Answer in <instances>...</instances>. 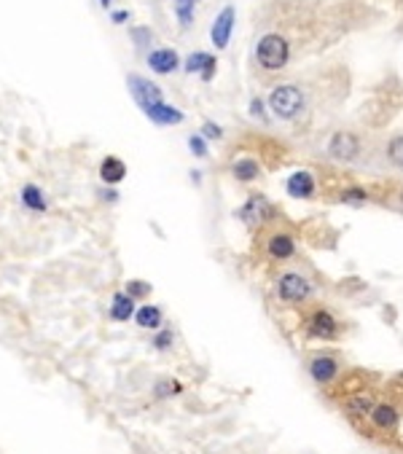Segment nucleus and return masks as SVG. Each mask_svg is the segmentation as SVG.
Wrapping results in <instances>:
<instances>
[{
    "label": "nucleus",
    "instance_id": "7",
    "mask_svg": "<svg viewBox=\"0 0 403 454\" xmlns=\"http://www.w3.org/2000/svg\"><path fill=\"white\" fill-rule=\"evenodd\" d=\"M264 253H267L272 261H294L296 253H299V245H296V237L291 232H285V229H274V232L267 237V242H264Z\"/></svg>",
    "mask_w": 403,
    "mask_h": 454
},
{
    "label": "nucleus",
    "instance_id": "6",
    "mask_svg": "<svg viewBox=\"0 0 403 454\" xmlns=\"http://www.w3.org/2000/svg\"><path fill=\"white\" fill-rule=\"evenodd\" d=\"M269 108L274 111L277 119H285V121H291L296 119L301 108H304V94H301V89L299 86H277L272 94H269Z\"/></svg>",
    "mask_w": 403,
    "mask_h": 454
},
{
    "label": "nucleus",
    "instance_id": "34",
    "mask_svg": "<svg viewBox=\"0 0 403 454\" xmlns=\"http://www.w3.org/2000/svg\"><path fill=\"white\" fill-rule=\"evenodd\" d=\"M100 6H102V9H108V6H110V0H100Z\"/></svg>",
    "mask_w": 403,
    "mask_h": 454
},
{
    "label": "nucleus",
    "instance_id": "22",
    "mask_svg": "<svg viewBox=\"0 0 403 454\" xmlns=\"http://www.w3.org/2000/svg\"><path fill=\"white\" fill-rule=\"evenodd\" d=\"M194 13H196V0H175V16H178L181 27H191Z\"/></svg>",
    "mask_w": 403,
    "mask_h": 454
},
{
    "label": "nucleus",
    "instance_id": "10",
    "mask_svg": "<svg viewBox=\"0 0 403 454\" xmlns=\"http://www.w3.org/2000/svg\"><path fill=\"white\" fill-rule=\"evenodd\" d=\"M328 153L336 161H353L360 153V140L353 132H336L328 143Z\"/></svg>",
    "mask_w": 403,
    "mask_h": 454
},
{
    "label": "nucleus",
    "instance_id": "8",
    "mask_svg": "<svg viewBox=\"0 0 403 454\" xmlns=\"http://www.w3.org/2000/svg\"><path fill=\"white\" fill-rule=\"evenodd\" d=\"M240 218L247 229H264L267 221L274 218V207L267 202V197H250L240 207Z\"/></svg>",
    "mask_w": 403,
    "mask_h": 454
},
{
    "label": "nucleus",
    "instance_id": "12",
    "mask_svg": "<svg viewBox=\"0 0 403 454\" xmlns=\"http://www.w3.org/2000/svg\"><path fill=\"white\" fill-rule=\"evenodd\" d=\"M232 30H234V6H226V9H223L218 16H215L213 30H210V38H213L215 49H226V46H229Z\"/></svg>",
    "mask_w": 403,
    "mask_h": 454
},
{
    "label": "nucleus",
    "instance_id": "29",
    "mask_svg": "<svg viewBox=\"0 0 403 454\" xmlns=\"http://www.w3.org/2000/svg\"><path fill=\"white\" fill-rule=\"evenodd\" d=\"M202 137H205V140H220V137H223V129H220L218 124L205 121L202 124Z\"/></svg>",
    "mask_w": 403,
    "mask_h": 454
},
{
    "label": "nucleus",
    "instance_id": "28",
    "mask_svg": "<svg viewBox=\"0 0 403 454\" xmlns=\"http://www.w3.org/2000/svg\"><path fill=\"white\" fill-rule=\"evenodd\" d=\"M132 38H134V46H137V49H146L148 43L154 40V36H151V30H148V27H134Z\"/></svg>",
    "mask_w": 403,
    "mask_h": 454
},
{
    "label": "nucleus",
    "instance_id": "33",
    "mask_svg": "<svg viewBox=\"0 0 403 454\" xmlns=\"http://www.w3.org/2000/svg\"><path fill=\"white\" fill-rule=\"evenodd\" d=\"M395 202H398V207L403 210V185H401V191H398V197H395Z\"/></svg>",
    "mask_w": 403,
    "mask_h": 454
},
{
    "label": "nucleus",
    "instance_id": "13",
    "mask_svg": "<svg viewBox=\"0 0 403 454\" xmlns=\"http://www.w3.org/2000/svg\"><path fill=\"white\" fill-rule=\"evenodd\" d=\"M178 65H181V60H178V54L172 49H154L148 54V67L159 75H167L172 73V70H178Z\"/></svg>",
    "mask_w": 403,
    "mask_h": 454
},
{
    "label": "nucleus",
    "instance_id": "24",
    "mask_svg": "<svg viewBox=\"0 0 403 454\" xmlns=\"http://www.w3.org/2000/svg\"><path fill=\"white\" fill-rule=\"evenodd\" d=\"M339 199H342V202H350V205H366L371 197H368V191L363 185H347L342 194H339Z\"/></svg>",
    "mask_w": 403,
    "mask_h": 454
},
{
    "label": "nucleus",
    "instance_id": "16",
    "mask_svg": "<svg viewBox=\"0 0 403 454\" xmlns=\"http://www.w3.org/2000/svg\"><path fill=\"white\" fill-rule=\"evenodd\" d=\"M127 178V164L119 156H108L100 164V180L105 185H119Z\"/></svg>",
    "mask_w": 403,
    "mask_h": 454
},
{
    "label": "nucleus",
    "instance_id": "26",
    "mask_svg": "<svg viewBox=\"0 0 403 454\" xmlns=\"http://www.w3.org/2000/svg\"><path fill=\"white\" fill-rule=\"evenodd\" d=\"M124 293L129 296L132 301H137V298H146V296H151V285H148L146 280H129V283L124 285Z\"/></svg>",
    "mask_w": 403,
    "mask_h": 454
},
{
    "label": "nucleus",
    "instance_id": "31",
    "mask_svg": "<svg viewBox=\"0 0 403 454\" xmlns=\"http://www.w3.org/2000/svg\"><path fill=\"white\" fill-rule=\"evenodd\" d=\"M250 113H253V116H261V113H264V102H261V99H253V102H250Z\"/></svg>",
    "mask_w": 403,
    "mask_h": 454
},
{
    "label": "nucleus",
    "instance_id": "27",
    "mask_svg": "<svg viewBox=\"0 0 403 454\" xmlns=\"http://www.w3.org/2000/svg\"><path fill=\"white\" fill-rule=\"evenodd\" d=\"M188 148H191V153L199 156V159H205V156H208V140H205L202 135L188 137Z\"/></svg>",
    "mask_w": 403,
    "mask_h": 454
},
{
    "label": "nucleus",
    "instance_id": "23",
    "mask_svg": "<svg viewBox=\"0 0 403 454\" xmlns=\"http://www.w3.org/2000/svg\"><path fill=\"white\" fill-rule=\"evenodd\" d=\"M151 347L156 352H170L172 347H175V331L172 328H159V331L154 333V339H151Z\"/></svg>",
    "mask_w": 403,
    "mask_h": 454
},
{
    "label": "nucleus",
    "instance_id": "21",
    "mask_svg": "<svg viewBox=\"0 0 403 454\" xmlns=\"http://www.w3.org/2000/svg\"><path fill=\"white\" fill-rule=\"evenodd\" d=\"M183 393V384L178 379H170V377H164L154 384V398L156 401H167V398H175V395Z\"/></svg>",
    "mask_w": 403,
    "mask_h": 454
},
{
    "label": "nucleus",
    "instance_id": "25",
    "mask_svg": "<svg viewBox=\"0 0 403 454\" xmlns=\"http://www.w3.org/2000/svg\"><path fill=\"white\" fill-rule=\"evenodd\" d=\"M387 159L390 164H395L398 170H403V135H395L387 143Z\"/></svg>",
    "mask_w": 403,
    "mask_h": 454
},
{
    "label": "nucleus",
    "instance_id": "14",
    "mask_svg": "<svg viewBox=\"0 0 403 454\" xmlns=\"http://www.w3.org/2000/svg\"><path fill=\"white\" fill-rule=\"evenodd\" d=\"M134 312H137V307H134V301L124 293V291L113 293V298H110V309H108V318L113 320V323L134 320Z\"/></svg>",
    "mask_w": 403,
    "mask_h": 454
},
{
    "label": "nucleus",
    "instance_id": "5",
    "mask_svg": "<svg viewBox=\"0 0 403 454\" xmlns=\"http://www.w3.org/2000/svg\"><path fill=\"white\" fill-rule=\"evenodd\" d=\"M256 60L264 70H282V67L288 65V60H291V46H288V40L282 36L269 33V36H264L258 40Z\"/></svg>",
    "mask_w": 403,
    "mask_h": 454
},
{
    "label": "nucleus",
    "instance_id": "17",
    "mask_svg": "<svg viewBox=\"0 0 403 454\" xmlns=\"http://www.w3.org/2000/svg\"><path fill=\"white\" fill-rule=\"evenodd\" d=\"M19 202H22V207L30 210V212H46V210H49V202H46V197H43V188H38L36 183L22 185V191H19Z\"/></svg>",
    "mask_w": 403,
    "mask_h": 454
},
{
    "label": "nucleus",
    "instance_id": "18",
    "mask_svg": "<svg viewBox=\"0 0 403 454\" xmlns=\"http://www.w3.org/2000/svg\"><path fill=\"white\" fill-rule=\"evenodd\" d=\"M134 323H137V328L159 331L161 323H164V312H161L159 307H154V304H143V307H137V312H134Z\"/></svg>",
    "mask_w": 403,
    "mask_h": 454
},
{
    "label": "nucleus",
    "instance_id": "20",
    "mask_svg": "<svg viewBox=\"0 0 403 454\" xmlns=\"http://www.w3.org/2000/svg\"><path fill=\"white\" fill-rule=\"evenodd\" d=\"M232 175L240 183H253V180H258V175H261V167H258L256 159H237L232 167Z\"/></svg>",
    "mask_w": 403,
    "mask_h": 454
},
{
    "label": "nucleus",
    "instance_id": "2",
    "mask_svg": "<svg viewBox=\"0 0 403 454\" xmlns=\"http://www.w3.org/2000/svg\"><path fill=\"white\" fill-rule=\"evenodd\" d=\"M274 296H277V301H282V304L304 307V304L312 301V296H315V285H312V280H309L306 274H301V271H296V269H288L277 274V280H274Z\"/></svg>",
    "mask_w": 403,
    "mask_h": 454
},
{
    "label": "nucleus",
    "instance_id": "15",
    "mask_svg": "<svg viewBox=\"0 0 403 454\" xmlns=\"http://www.w3.org/2000/svg\"><path fill=\"white\" fill-rule=\"evenodd\" d=\"M215 67H218V62H215V57L208 54V51H196V54H191V57L186 60V70H188V73H199L205 81H210V78L215 75Z\"/></svg>",
    "mask_w": 403,
    "mask_h": 454
},
{
    "label": "nucleus",
    "instance_id": "4",
    "mask_svg": "<svg viewBox=\"0 0 403 454\" xmlns=\"http://www.w3.org/2000/svg\"><path fill=\"white\" fill-rule=\"evenodd\" d=\"M304 333L315 342H336L342 336V323L328 307L315 304L304 309Z\"/></svg>",
    "mask_w": 403,
    "mask_h": 454
},
{
    "label": "nucleus",
    "instance_id": "32",
    "mask_svg": "<svg viewBox=\"0 0 403 454\" xmlns=\"http://www.w3.org/2000/svg\"><path fill=\"white\" fill-rule=\"evenodd\" d=\"M127 19H129V13H127V11H116V13H113V22H116V25H122V22H127Z\"/></svg>",
    "mask_w": 403,
    "mask_h": 454
},
{
    "label": "nucleus",
    "instance_id": "9",
    "mask_svg": "<svg viewBox=\"0 0 403 454\" xmlns=\"http://www.w3.org/2000/svg\"><path fill=\"white\" fill-rule=\"evenodd\" d=\"M127 84H129V92H132L134 102H137L143 111H148L151 105L164 102L159 86L154 84V81H148V78H143V75H129V78H127Z\"/></svg>",
    "mask_w": 403,
    "mask_h": 454
},
{
    "label": "nucleus",
    "instance_id": "19",
    "mask_svg": "<svg viewBox=\"0 0 403 454\" xmlns=\"http://www.w3.org/2000/svg\"><path fill=\"white\" fill-rule=\"evenodd\" d=\"M146 116L154 124H159V126H172V124H181V121H183V113L178 111V108H172V105H167V102L151 105V108L146 111Z\"/></svg>",
    "mask_w": 403,
    "mask_h": 454
},
{
    "label": "nucleus",
    "instance_id": "11",
    "mask_svg": "<svg viewBox=\"0 0 403 454\" xmlns=\"http://www.w3.org/2000/svg\"><path fill=\"white\" fill-rule=\"evenodd\" d=\"M285 191H288V197H294V199H312L315 194H318V183H315L312 172L299 170V172H294V175L288 178Z\"/></svg>",
    "mask_w": 403,
    "mask_h": 454
},
{
    "label": "nucleus",
    "instance_id": "3",
    "mask_svg": "<svg viewBox=\"0 0 403 454\" xmlns=\"http://www.w3.org/2000/svg\"><path fill=\"white\" fill-rule=\"evenodd\" d=\"M306 371H309V379L315 382L318 387L331 393L344 377L347 366H344L342 355H336V352H312L309 360H306Z\"/></svg>",
    "mask_w": 403,
    "mask_h": 454
},
{
    "label": "nucleus",
    "instance_id": "30",
    "mask_svg": "<svg viewBox=\"0 0 403 454\" xmlns=\"http://www.w3.org/2000/svg\"><path fill=\"white\" fill-rule=\"evenodd\" d=\"M100 199H102V202H110V205H116V202H119V191H113V188H100Z\"/></svg>",
    "mask_w": 403,
    "mask_h": 454
},
{
    "label": "nucleus",
    "instance_id": "1",
    "mask_svg": "<svg viewBox=\"0 0 403 454\" xmlns=\"http://www.w3.org/2000/svg\"><path fill=\"white\" fill-rule=\"evenodd\" d=\"M403 422V384L390 382L382 387V395L374 404L371 414L366 417L360 433L379 443H392L398 438V430Z\"/></svg>",
    "mask_w": 403,
    "mask_h": 454
}]
</instances>
